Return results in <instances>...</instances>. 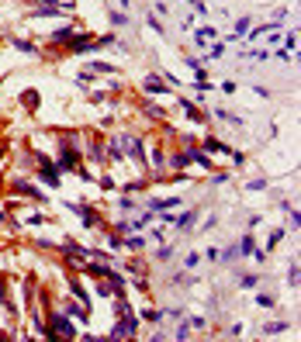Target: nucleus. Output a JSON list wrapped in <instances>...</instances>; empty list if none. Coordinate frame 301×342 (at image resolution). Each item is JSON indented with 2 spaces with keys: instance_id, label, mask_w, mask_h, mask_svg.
Returning <instances> with one entry per match:
<instances>
[{
  "instance_id": "1",
  "label": "nucleus",
  "mask_w": 301,
  "mask_h": 342,
  "mask_svg": "<svg viewBox=\"0 0 301 342\" xmlns=\"http://www.w3.org/2000/svg\"><path fill=\"white\" fill-rule=\"evenodd\" d=\"M45 339H76L80 332H76V325L70 322V315L63 311V315H49V322H45V332H42Z\"/></svg>"
},
{
  "instance_id": "2",
  "label": "nucleus",
  "mask_w": 301,
  "mask_h": 342,
  "mask_svg": "<svg viewBox=\"0 0 301 342\" xmlns=\"http://www.w3.org/2000/svg\"><path fill=\"white\" fill-rule=\"evenodd\" d=\"M76 145H80V138H76V135L63 138V152H59V159H56L59 173H73L76 166H80V152H76Z\"/></svg>"
},
{
  "instance_id": "3",
  "label": "nucleus",
  "mask_w": 301,
  "mask_h": 342,
  "mask_svg": "<svg viewBox=\"0 0 301 342\" xmlns=\"http://www.w3.org/2000/svg\"><path fill=\"white\" fill-rule=\"evenodd\" d=\"M35 173H38V180L42 183H49V187H59V166L49 159V156H35Z\"/></svg>"
},
{
  "instance_id": "4",
  "label": "nucleus",
  "mask_w": 301,
  "mask_h": 342,
  "mask_svg": "<svg viewBox=\"0 0 301 342\" xmlns=\"http://www.w3.org/2000/svg\"><path fill=\"white\" fill-rule=\"evenodd\" d=\"M135 329H139V318H135L132 311H125V315L114 322V329H111V339H132V336H135Z\"/></svg>"
},
{
  "instance_id": "5",
  "label": "nucleus",
  "mask_w": 301,
  "mask_h": 342,
  "mask_svg": "<svg viewBox=\"0 0 301 342\" xmlns=\"http://www.w3.org/2000/svg\"><path fill=\"white\" fill-rule=\"evenodd\" d=\"M159 221H166L170 228H177V232H187L194 221H198V211H184V214H163Z\"/></svg>"
},
{
  "instance_id": "6",
  "label": "nucleus",
  "mask_w": 301,
  "mask_h": 342,
  "mask_svg": "<svg viewBox=\"0 0 301 342\" xmlns=\"http://www.w3.org/2000/svg\"><path fill=\"white\" fill-rule=\"evenodd\" d=\"M63 256H70V259H90L94 249H87V246H80L73 239H66V242H63Z\"/></svg>"
},
{
  "instance_id": "7",
  "label": "nucleus",
  "mask_w": 301,
  "mask_h": 342,
  "mask_svg": "<svg viewBox=\"0 0 301 342\" xmlns=\"http://www.w3.org/2000/svg\"><path fill=\"white\" fill-rule=\"evenodd\" d=\"M142 90H146L149 97H159V93H166L170 86H166V80H163V76H156V73H149V76L142 80Z\"/></svg>"
},
{
  "instance_id": "8",
  "label": "nucleus",
  "mask_w": 301,
  "mask_h": 342,
  "mask_svg": "<svg viewBox=\"0 0 301 342\" xmlns=\"http://www.w3.org/2000/svg\"><path fill=\"white\" fill-rule=\"evenodd\" d=\"M177 104H180V111H184L187 118H194V121H208V114H204V111H201L198 104H191L187 97H177Z\"/></svg>"
},
{
  "instance_id": "9",
  "label": "nucleus",
  "mask_w": 301,
  "mask_h": 342,
  "mask_svg": "<svg viewBox=\"0 0 301 342\" xmlns=\"http://www.w3.org/2000/svg\"><path fill=\"white\" fill-rule=\"evenodd\" d=\"M14 190H17V194H24V197H31V201H42V204L49 201L38 187H31V183H24V180H14Z\"/></svg>"
},
{
  "instance_id": "10",
  "label": "nucleus",
  "mask_w": 301,
  "mask_h": 342,
  "mask_svg": "<svg viewBox=\"0 0 301 342\" xmlns=\"http://www.w3.org/2000/svg\"><path fill=\"white\" fill-rule=\"evenodd\" d=\"M187 156H191V163H198L201 170H211V166H215V163H211V156H204L198 145H187Z\"/></svg>"
},
{
  "instance_id": "11",
  "label": "nucleus",
  "mask_w": 301,
  "mask_h": 342,
  "mask_svg": "<svg viewBox=\"0 0 301 342\" xmlns=\"http://www.w3.org/2000/svg\"><path fill=\"white\" fill-rule=\"evenodd\" d=\"M49 38H52L56 45H70V42L76 38V28H56V31L49 35Z\"/></svg>"
},
{
  "instance_id": "12",
  "label": "nucleus",
  "mask_w": 301,
  "mask_h": 342,
  "mask_svg": "<svg viewBox=\"0 0 301 342\" xmlns=\"http://www.w3.org/2000/svg\"><path fill=\"white\" fill-rule=\"evenodd\" d=\"M83 273L94 276V280H107V273H111V270H107V266H97V263L90 259V263H83Z\"/></svg>"
},
{
  "instance_id": "13",
  "label": "nucleus",
  "mask_w": 301,
  "mask_h": 342,
  "mask_svg": "<svg viewBox=\"0 0 301 342\" xmlns=\"http://www.w3.org/2000/svg\"><path fill=\"white\" fill-rule=\"evenodd\" d=\"M166 163H170V166H173V170L180 173V170H187V166H191V156H187V152H173V156H170Z\"/></svg>"
},
{
  "instance_id": "14",
  "label": "nucleus",
  "mask_w": 301,
  "mask_h": 342,
  "mask_svg": "<svg viewBox=\"0 0 301 342\" xmlns=\"http://www.w3.org/2000/svg\"><path fill=\"white\" fill-rule=\"evenodd\" d=\"M204 149H208V152H222V156H232V149H228L225 142H218V138H204Z\"/></svg>"
},
{
  "instance_id": "15",
  "label": "nucleus",
  "mask_w": 301,
  "mask_h": 342,
  "mask_svg": "<svg viewBox=\"0 0 301 342\" xmlns=\"http://www.w3.org/2000/svg\"><path fill=\"white\" fill-rule=\"evenodd\" d=\"M180 204V197H166V201H152L149 197V211L156 214V211H170V207H177Z\"/></svg>"
},
{
  "instance_id": "16",
  "label": "nucleus",
  "mask_w": 301,
  "mask_h": 342,
  "mask_svg": "<svg viewBox=\"0 0 301 342\" xmlns=\"http://www.w3.org/2000/svg\"><path fill=\"white\" fill-rule=\"evenodd\" d=\"M63 311H66V315H73V318H80V322H87V318H90V311H87V308H80L76 301H66V308H63Z\"/></svg>"
},
{
  "instance_id": "17",
  "label": "nucleus",
  "mask_w": 301,
  "mask_h": 342,
  "mask_svg": "<svg viewBox=\"0 0 301 342\" xmlns=\"http://www.w3.org/2000/svg\"><path fill=\"white\" fill-rule=\"evenodd\" d=\"M87 152H90L94 163H104V142H100V138H90V149H87Z\"/></svg>"
},
{
  "instance_id": "18",
  "label": "nucleus",
  "mask_w": 301,
  "mask_h": 342,
  "mask_svg": "<svg viewBox=\"0 0 301 342\" xmlns=\"http://www.w3.org/2000/svg\"><path fill=\"white\" fill-rule=\"evenodd\" d=\"M235 253H239V256H253V253H256V242H253V235H242Z\"/></svg>"
},
{
  "instance_id": "19",
  "label": "nucleus",
  "mask_w": 301,
  "mask_h": 342,
  "mask_svg": "<svg viewBox=\"0 0 301 342\" xmlns=\"http://www.w3.org/2000/svg\"><path fill=\"white\" fill-rule=\"evenodd\" d=\"M31 7H66V10H73V0H28Z\"/></svg>"
},
{
  "instance_id": "20",
  "label": "nucleus",
  "mask_w": 301,
  "mask_h": 342,
  "mask_svg": "<svg viewBox=\"0 0 301 342\" xmlns=\"http://www.w3.org/2000/svg\"><path fill=\"white\" fill-rule=\"evenodd\" d=\"M121 246H125L128 253H139V249L146 246V239H139V235H128V239H125V235H121Z\"/></svg>"
},
{
  "instance_id": "21",
  "label": "nucleus",
  "mask_w": 301,
  "mask_h": 342,
  "mask_svg": "<svg viewBox=\"0 0 301 342\" xmlns=\"http://www.w3.org/2000/svg\"><path fill=\"white\" fill-rule=\"evenodd\" d=\"M288 329H291L288 322H270V325H263L260 332H263V336H281V332H288Z\"/></svg>"
},
{
  "instance_id": "22",
  "label": "nucleus",
  "mask_w": 301,
  "mask_h": 342,
  "mask_svg": "<svg viewBox=\"0 0 301 342\" xmlns=\"http://www.w3.org/2000/svg\"><path fill=\"white\" fill-rule=\"evenodd\" d=\"M163 114H166V111H163V107H159L156 100H149V104H146V118H152V121H159Z\"/></svg>"
},
{
  "instance_id": "23",
  "label": "nucleus",
  "mask_w": 301,
  "mask_h": 342,
  "mask_svg": "<svg viewBox=\"0 0 301 342\" xmlns=\"http://www.w3.org/2000/svg\"><path fill=\"white\" fill-rule=\"evenodd\" d=\"M246 31H249V17H239V21H235V31H232V42H235V38H242Z\"/></svg>"
},
{
  "instance_id": "24",
  "label": "nucleus",
  "mask_w": 301,
  "mask_h": 342,
  "mask_svg": "<svg viewBox=\"0 0 301 342\" xmlns=\"http://www.w3.org/2000/svg\"><path fill=\"white\" fill-rule=\"evenodd\" d=\"M14 49H17V52H28V56H38V49H35L31 42H24V38H14Z\"/></svg>"
},
{
  "instance_id": "25",
  "label": "nucleus",
  "mask_w": 301,
  "mask_h": 342,
  "mask_svg": "<svg viewBox=\"0 0 301 342\" xmlns=\"http://www.w3.org/2000/svg\"><path fill=\"white\" fill-rule=\"evenodd\" d=\"M208 38H215V28H201V31L194 35V42H198V45H208Z\"/></svg>"
},
{
  "instance_id": "26",
  "label": "nucleus",
  "mask_w": 301,
  "mask_h": 342,
  "mask_svg": "<svg viewBox=\"0 0 301 342\" xmlns=\"http://www.w3.org/2000/svg\"><path fill=\"white\" fill-rule=\"evenodd\" d=\"M256 304H260V308H274V304H277V297H274V294H263V290H260V294H256Z\"/></svg>"
},
{
  "instance_id": "27",
  "label": "nucleus",
  "mask_w": 301,
  "mask_h": 342,
  "mask_svg": "<svg viewBox=\"0 0 301 342\" xmlns=\"http://www.w3.org/2000/svg\"><path fill=\"white\" fill-rule=\"evenodd\" d=\"M142 318L156 325V322H163V311H159V308H146V311H142Z\"/></svg>"
},
{
  "instance_id": "28",
  "label": "nucleus",
  "mask_w": 301,
  "mask_h": 342,
  "mask_svg": "<svg viewBox=\"0 0 301 342\" xmlns=\"http://www.w3.org/2000/svg\"><path fill=\"white\" fill-rule=\"evenodd\" d=\"M242 56H246V59H260V63H267V59H270V52H267V49H253V52H242Z\"/></svg>"
},
{
  "instance_id": "29",
  "label": "nucleus",
  "mask_w": 301,
  "mask_h": 342,
  "mask_svg": "<svg viewBox=\"0 0 301 342\" xmlns=\"http://www.w3.org/2000/svg\"><path fill=\"white\" fill-rule=\"evenodd\" d=\"M256 283H260V276H253V273H246L242 280H239V287H242V290H253Z\"/></svg>"
},
{
  "instance_id": "30",
  "label": "nucleus",
  "mask_w": 301,
  "mask_h": 342,
  "mask_svg": "<svg viewBox=\"0 0 301 342\" xmlns=\"http://www.w3.org/2000/svg\"><path fill=\"white\" fill-rule=\"evenodd\" d=\"M111 24H114V28H128V14H118V10H114V14H111Z\"/></svg>"
},
{
  "instance_id": "31",
  "label": "nucleus",
  "mask_w": 301,
  "mask_h": 342,
  "mask_svg": "<svg viewBox=\"0 0 301 342\" xmlns=\"http://www.w3.org/2000/svg\"><path fill=\"white\" fill-rule=\"evenodd\" d=\"M284 49L295 56V49H298V35H295V31H291V35H284Z\"/></svg>"
},
{
  "instance_id": "32",
  "label": "nucleus",
  "mask_w": 301,
  "mask_h": 342,
  "mask_svg": "<svg viewBox=\"0 0 301 342\" xmlns=\"http://www.w3.org/2000/svg\"><path fill=\"white\" fill-rule=\"evenodd\" d=\"M166 163V156H163V149H152V170H159Z\"/></svg>"
},
{
  "instance_id": "33",
  "label": "nucleus",
  "mask_w": 301,
  "mask_h": 342,
  "mask_svg": "<svg viewBox=\"0 0 301 342\" xmlns=\"http://www.w3.org/2000/svg\"><path fill=\"white\" fill-rule=\"evenodd\" d=\"M288 283H291V290L298 287V263H291V270H288Z\"/></svg>"
},
{
  "instance_id": "34",
  "label": "nucleus",
  "mask_w": 301,
  "mask_h": 342,
  "mask_svg": "<svg viewBox=\"0 0 301 342\" xmlns=\"http://www.w3.org/2000/svg\"><path fill=\"white\" fill-rule=\"evenodd\" d=\"M45 221H49V218H45V214H38V211H35V214H28V225H35V228H38V225H45Z\"/></svg>"
},
{
  "instance_id": "35",
  "label": "nucleus",
  "mask_w": 301,
  "mask_h": 342,
  "mask_svg": "<svg viewBox=\"0 0 301 342\" xmlns=\"http://www.w3.org/2000/svg\"><path fill=\"white\" fill-rule=\"evenodd\" d=\"M170 256H173V246H159L156 249V259H170Z\"/></svg>"
},
{
  "instance_id": "36",
  "label": "nucleus",
  "mask_w": 301,
  "mask_h": 342,
  "mask_svg": "<svg viewBox=\"0 0 301 342\" xmlns=\"http://www.w3.org/2000/svg\"><path fill=\"white\" fill-rule=\"evenodd\" d=\"M187 336H191V325H184V322H180V325H177V332H173V339H187Z\"/></svg>"
},
{
  "instance_id": "37",
  "label": "nucleus",
  "mask_w": 301,
  "mask_h": 342,
  "mask_svg": "<svg viewBox=\"0 0 301 342\" xmlns=\"http://www.w3.org/2000/svg\"><path fill=\"white\" fill-rule=\"evenodd\" d=\"M114 232H118V235H128V232H132V221H118Z\"/></svg>"
},
{
  "instance_id": "38",
  "label": "nucleus",
  "mask_w": 301,
  "mask_h": 342,
  "mask_svg": "<svg viewBox=\"0 0 301 342\" xmlns=\"http://www.w3.org/2000/svg\"><path fill=\"white\" fill-rule=\"evenodd\" d=\"M281 239H284V232H281V228H277V232H270V242H267V249H274Z\"/></svg>"
},
{
  "instance_id": "39",
  "label": "nucleus",
  "mask_w": 301,
  "mask_h": 342,
  "mask_svg": "<svg viewBox=\"0 0 301 342\" xmlns=\"http://www.w3.org/2000/svg\"><path fill=\"white\" fill-rule=\"evenodd\" d=\"M146 24H149L152 31H163V24H159V21H156V17H152V10H149V14H146Z\"/></svg>"
},
{
  "instance_id": "40",
  "label": "nucleus",
  "mask_w": 301,
  "mask_h": 342,
  "mask_svg": "<svg viewBox=\"0 0 301 342\" xmlns=\"http://www.w3.org/2000/svg\"><path fill=\"white\" fill-rule=\"evenodd\" d=\"M184 263H187V270H191V266H198V263H201V256H198V253H187V259H184Z\"/></svg>"
},
{
  "instance_id": "41",
  "label": "nucleus",
  "mask_w": 301,
  "mask_h": 342,
  "mask_svg": "<svg viewBox=\"0 0 301 342\" xmlns=\"http://www.w3.org/2000/svg\"><path fill=\"white\" fill-rule=\"evenodd\" d=\"M249 190H267V180H249Z\"/></svg>"
},
{
  "instance_id": "42",
  "label": "nucleus",
  "mask_w": 301,
  "mask_h": 342,
  "mask_svg": "<svg viewBox=\"0 0 301 342\" xmlns=\"http://www.w3.org/2000/svg\"><path fill=\"white\" fill-rule=\"evenodd\" d=\"M3 290H7V280H3V273H0V297H3Z\"/></svg>"
},
{
  "instance_id": "43",
  "label": "nucleus",
  "mask_w": 301,
  "mask_h": 342,
  "mask_svg": "<svg viewBox=\"0 0 301 342\" xmlns=\"http://www.w3.org/2000/svg\"><path fill=\"white\" fill-rule=\"evenodd\" d=\"M0 159H3V149H0Z\"/></svg>"
}]
</instances>
